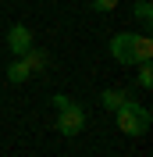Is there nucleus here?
Wrapping results in <instances>:
<instances>
[{"label":"nucleus","instance_id":"obj_9","mask_svg":"<svg viewBox=\"0 0 153 157\" xmlns=\"http://www.w3.org/2000/svg\"><path fill=\"white\" fill-rule=\"evenodd\" d=\"M139 86H143V89H153V64H150V61L139 64Z\"/></svg>","mask_w":153,"mask_h":157},{"label":"nucleus","instance_id":"obj_8","mask_svg":"<svg viewBox=\"0 0 153 157\" xmlns=\"http://www.w3.org/2000/svg\"><path fill=\"white\" fill-rule=\"evenodd\" d=\"M25 78H32V75H29V68H25V61L14 57V61L7 64V82H14V86H18V82H25Z\"/></svg>","mask_w":153,"mask_h":157},{"label":"nucleus","instance_id":"obj_6","mask_svg":"<svg viewBox=\"0 0 153 157\" xmlns=\"http://www.w3.org/2000/svg\"><path fill=\"white\" fill-rule=\"evenodd\" d=\"M125 100H132L128 93H125V89H103V93H100V104H103L107 111H118Z\"/></svg>","mask_w":153,"mask_h":157},{"label":"nucleus","instance_id":"obj_1","mask_svg":"<svg viewBox=\"0 0 153 157\" xmlns=\"http://www.w3.org/2000/svg\"><path fill=\"white\" fill-rule=\"evenodd\" d=\"M110 54H114L118 64H143V61L153 57V39H150V32H143V36L121 32V36L110 39Z\"/></svg>","mask_w":153,"mask_h":157},{"label":"nucleus","instance_id":"obj_10","mask_svg":"<svg viewBox=\"0 0 153 157\" xmlns=\"http://www.w3.org/2000/svg\"><path fill=\"white\" fill-rule=\"evenodd\" d=\"M114 7H118V0H93V11H100V14H107Z\"/></svg>","mask_w":153,"mask_h":157},{"label":"nucleus","instance_id":"obj_4","mask_svg":"<svg viewBox=\"0 0 153 157\" xmlns=\"http://www.w3.org/2000/svg\"><path fill=\"white\" fill-rule=\"evenodd\" d=\"M21 61H25V68H29V75H43V71L50 68V54L47 50H39L36 43H32L25 54H21Z\"/></svg>","mask_w":153,"mask_h":157},{"label":"nucleus","instance_id":"obj_3","mask_svg":"<svg viewBox=\"0 0 153 157\" xmlns=\"http://www.w3.org/2000/svg\"><path fill=\"white\" fill-rule=\"evenodd\" d=\"M82 128H86V111L78 107V104H64V107L57 111V132L71 139V136H78Z\"/></svg>","mask_w":153,"mask_h":157},{"label":"nucleus","instance_id":"obj_2","mask_svg":"<svg viewBox=\"0 0 153 157\" xmlns=\"http://www.w3.org/2000/svg\"><path fill=\"white\" fill-rule=\"evenodd\" d=\"M114 121H118V128L125 136H146L150 132V111L143 104H135V100H125L114 111Z\"/></svg>","mask_w":153,"mask_h":157},{"label":"nucleus","instance_id":"obj_7","mask_svg":"<svg viewBox=\"0 0 153 157\" xmlns=\"http://www.w3.org/2000/svg\"><path fill=\"white\" fill-rule=\"evenodd\" d=\"M132 11H135V18H139V25H143V32H150V25H153V4L150 0H139Z\"/></svg>","mask_w":153,"mask_h":157},{"label":"nucleus","instance_id":"obj_5","mask_svg":"<svg viewBox=\"0 0 153 157\" xmlns=\"http://www.w3.org/2000/svg\"><path fill=\"white\" fill-rule=\"evenodd\" d=\"M29 47H32V32L25 29V25H11V32H7V50L14 54V57H21Z\"/></svg>","mask_w":153,"mask_h":157}]
</instances>
